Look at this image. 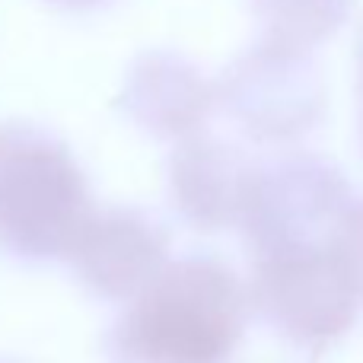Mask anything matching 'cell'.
Segmentation results:
<instances>
[{"mask_svg":"<svg viewBox=\"0 0 363 363\" xmlns=\"http://www.w3.org/2000/svg\"><path fill=\"white\" fill-rule=\"evenodd\" d=\"M64 258L74 262V271L93 294L131 300L166 268L169 245L144 213L93 211Z\"/></svg>","mask_w":363,"mask_h":363,"instance_id":"8992f818","label":"cell"},{"mask_svg":"<svg viewBox=\"0 0 363 363\" xmlns=\"http://www.w3.org/2000/svg\"><path fill=\"white\" fill-rule=\"evenodd\" d=\"M245 287L226 264L182 258L128 300L115 347L128 363H223L245 332Z\"/></svg>","mask_w":363,"mask_h":363,"instance_id":"6da1fadb","label":"cell"},{"mask_svg":"<svg viewBox=\"0 0 363 363\" xmlns=\"http://www.w3.org/2000/svg\"><path fill=\"white\" fill-rule=\"evenodd\" d=\"M332 249L338 252L341 264L347 268V274H351L354 287L360 290L363 300V201H354L351 211L345 213V220H341L338 233L332 239Z\"/></svg>","mask_w":363,"mask_h":363,"instance_id":"30bf717a","label":"cell"},{"mask_svg":"<svg viewBox=\"0 0 363 363\" xmlns=\"http://www.w3.org/2000/svg\"><path fill=\"white\" fill-rule=\"evenodd\" d=\"M262 42L313 51L347 19L351 0H249Z\"/></svg>","mask_w":363,"mask_h":363,"instance_id":"9c48e42d","label":"cell"},{"mask_svg":"<svg viewBox=\"0 0 363 363\" xmlns=\"http://www.w3.org/2000/svg\"><path fill=\"white\" fill-rule=\"evenodd\" d=\"M55 6H64V10H89V6H99L106 0H48Z\"/></svg>","mask_w":363,"mask_h":363,"instance_id":"8fae6325","label":"cell"},{"mask_svg":"<svg viewBox=\"0 0 363 363\" xmlns=\"http://www.w3.org/2000/svg\"><path fill=\"white\" fill-rule=\"evenodd\" d=\"M351 204V185L335 163L313 153H284L252 163L236 226L258 255L319 249L332 245Z\"/></svg>","mask_w":363,"mask_h":363,"instance_id":"3957f363","label":"cell"},{"mask_svg":"<svg viewBox=\"0 0 363 363\" xmlns=\"http://www.w3.org/2000/svg\"><path fill=\"white\" fill-rule=\"evenodd\" d=\"M252 160L223 138L194 131L179 138L169 160V191L179 213L204 233L239 223Z\"/></svg>","mask_w":363,"mask_h":363,"instance_id":"ba28073f","label":"cell"},{"mask_svg":"<svg viewBox=\"0 0 363 363\" xmlns=\"http://www.w3.org/2000/svg\"><path fill=\"white\" fill-rule=\"evenodd\" d=\"M121 108L140 131L160 140H179L201 131L213 115L217 83L176 51H147L128 70Z\"/></svg>","mask_w":363,"mask_h":363,"instance_id":"52a82bcc","label":"cell"},{"mask_svg":"<svg viewBox=\"0 0 363 363\" xmlns=\"http://www.w3.org/2000/svg\"><path fill=\"white\" fill-rule=\"evenodd\" d=\"M255 313L303 347H325L345 338L360 315V290L332 245L258 255L245 290Z\"/></svg>","mask_w":363,"mask_h":363,"instance_id":"277c9868","label":"cell"},{"mask_svg":"<svg viewBox=\"0 0 363 363\" xmlns=\"http://www.w3.org/2000/svg\"><path fill=\"white\" fill-rule=\"evenodd\" d=\"M89 213L86 176L61 140L0 128V245L26 258L67 255Z\"/></svg>","mask_w":363,"mask_h":363,"instance_id":"7a4b0ae2","label":"cell"},{"mask_svg":"<svg viewBox=\"0 0 363 363\" xmlns=\"http://www.w3.org/2000/svg\"><path fill=\"white\" fill-rule=\"evenodd\" d=\"M217 106L262 144H290L325 118L328 93L309 51L258 42L226 67Z\"/></svg>","mask_w":363,"mask_h":363,"instance_id":"5b68a950","label":"cell"}]
</instances>
